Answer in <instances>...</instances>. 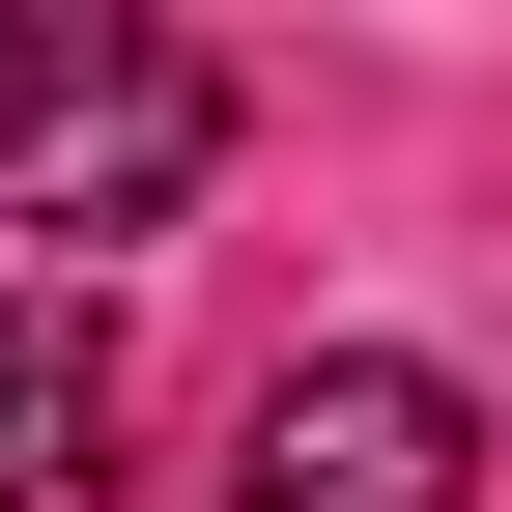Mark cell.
<instances>
[{"label": "cell", "mask_w": 512, "mask_h": 512, "mask_svg": "<svg viewBox=\"0 0 512 512\" xmlns=\"http://www.w3.org/2000/svg\"><path fill=\"white\" fill-rule=\"evenodd\" d=\"M228 512H484V399L427 342H313V370H256Z\"/></svg>", "instance_id": "6da1fadb"}, {"label": "cell", "mask_w": 512, "mask_h": 512, "mask_svg": "<svg viewBox=\"0 0 512 512\" xmlns=\"http://www.w3.org/2000/svg\"><path fill=\"white\" fill-rule=\"evenodd\" d=\"M143 456H114V313L86 285H29L0 313V512H114Z\"/></svg>", "instance_id": "7a4b0ae2"}]
</instances>
